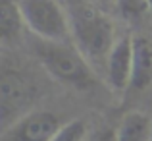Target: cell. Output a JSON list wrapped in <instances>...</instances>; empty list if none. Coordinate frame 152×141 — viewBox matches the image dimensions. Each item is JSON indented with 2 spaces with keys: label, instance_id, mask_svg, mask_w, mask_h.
Here are the masks:
<instances>
[{
  "label": "cell",
  "instance_id": "obj_10",
  "mask_svg": "<svg viewBox=\"0 0 152 141\" xmlns=\"http://www.w3.org/2000/svg\"><path fill=\"white\" fill-rule=\"evenodd\" d=\"M115 10L119 12L125 21L129 23H142L146 18H150V8L148 0H118L115 2Z\"/></svg>",
  "mask_w": 152,
  "mask_h": 141
},
{
  "label": "cell",
  "instance_id": "obj_1",
  "mask_svg": "<svg viewBox=\"0 0 152 141\" xmlns=\"http://www.w3.org/2000/svg\"><path fill=\"white\" fill-rule=\"evenodd\" d=\"M71 27V43L96 72H104L114 47L115 23L104 6L94 0H64Z\"/></svg>",
  "mask_w": 152,
  "mask_h": 141
},
{
  "label": "cell",
  "instance_id": "obj_13",
  "mask_svg": "<svg viewBox=\"0 0 152 141\" xmlns=\"http://www.w3.org/2000/svg\"><path fill=\"white\" fill-rule=\"evenodd\" d=\"M94 2H98L100 6L108 8V6H115V2H118V0H94Z\"/></svg>",
  "mask_w": 152,
  "mask_h": 141
},
{
  "label": "cell",
  "instance_id": "obj_5",
  "mask_svg": "<svg viewBox=\"0 0 152 141\" xmlns=\"http://www.w3.org/2000/svg\"><path fill=\"white\" fill-rule=\"evenodd\" d=\"M133 75V35L125 33L115 39L104 66V79L115 93L129 91Z\"/></svg>",
  "mask_w": 152,
  "mask_h": 141
},
{
  "label": "cell",
  "instance_id": "obj_12",
  "mask_svg": "<svg viewBox=\"0 0 152 141\" xmlns=\"http://www.w3.org/2000/svg\"><path fill=\"white\" fill-rule=\"evenodd\" d=\"M85 141H118V139H115V130L114 128H98V130L91 131L89 137Z\"/></svg>",
  "mask_w": 152,
  "mask_h": 141
},
{
  "label": "cell",
  "instance_id": "obj_3",
  "mask_svg": "<svg viewBox=\"0 0 152 141\" xmlns=\"http://www.w3.org/2000/svg\"><path fill=\"white\" fill-rule=\"evenodd\" d=\"M25 27L45 41H71L69 18L60 0H18Z\"/></svg>",
  "mask_w": 152,
  "mask_h": 141
},
{
  "label": "cell",
  "instance_id": "obj_4",
  "mask_svg": "<svg viewBox=\"0 0 152 141\" xmlns=\"http://www.w3.org/2000/svg\"><path fill=\"white\" fill-rule=\"evenodd\" d=\"M62 128L60 118L50 110H31L8 124L0 141H50Z\"/></svg>",
  "mask_w": 152,
  "mask_h": 141
},
{
  "label": "cell",
  "instance_id": "obj_11",
  "mask_svg": "<svg viewBox=\"0 0 152 141\" xmlns=\"http://www.w3.org/2000/svg\"><path fill=\"white\" fill-rule=\"evenodd\" d=\"M89 126H87L85 120L81 118H73L69 122L62 124L58 131L54 134V137L50 141H85L89 137Z\"/></svg>",
  "mask_w": 152,
  "mask_h": 141
},
{
  "label": "cell",
  "instance_id": "obj_6",
  "mask_svg": "<svg viewBox=\"0 0 152 141\" xmlns=\"http://www.w3.org/2000/svg\"><path fill=\"white\" fill-rule=\"evenodd\" d=\"M152 85V39L146 35H133V75L129 89L135 93Z\"/></svg>",
  "mask_w": 152,
  "mask_h": 141
},
{
  "label": "cell",
  "instance_id": "obj_8",
  "mask_svg": "<svg viewBox=\"0 0 152 141\" xmlns=\"http://www.w3.org/2000/svg\"><path fill=\"white\" fill-rule=\"evenodd\" d=\"M25 79L15 72H4L2 75V124L8 122L10 112L21 110L23 103L27 100Z\"/></svg>",
  "mask_w": 152,
  "mask_h": 141
},
{
  "label": "cell",
  "instance_id": "obj_7",
  "mask_svg": "<svg viewBox=\"0 0 152 141\" xmlns=\"http://www.w3.org/2000/svg\"><path fill=\"white\" fill-rule=\"evenodd\" d=\"M118 141H152V116L142 110H131L115 128Z\"/></svg>",
  "mask_w": 152,
  "mask_h": 141
},
{
  "label": "cell",
  "instance_id": "obj_2",
  "mask_svg": "<svg viewBox=\"0 0 152 141\" xmlns=\"http://www.w3.org/2000/svg\"><path fill=\"white\" fill-rule=\"evenodd\" d=\"M33 52L41 66L56 79L73 89H91L96 85V74L89 60L71 41H45L35 37Z\"/></svg>",
  "mask_w": 152,
  "mask_h": 141
},
{
  "label": "cell",
  "instance_id": "obj_14",
  "mask_svg": "<svg viewBox=\"0 0 152 141\" xmlns=\"http://www.w3.org/2000/svg\"><path fill=\"white\" fill-rule=\"evenodd\" d=\"M148 8H150V19H152V0H148Z\"/></svg>",
  "mask_w": 152,
  "mask_h": 141
},
{
  "label": "cell",
  "instance_id": "obj_9",
  "mask_svg": "<svg viewBox=\"0 0 152 141\" xmlns=\"http://www.w3.org/2000/svg\"><path fill=\"white\" fill-rule=\"evenodd\" d=\"M25 27L18 0H0V39L4 45L15 43Z\"/></svg>",
  "mask_w": 152,
  "mask_h": 141
}]
</instances>
